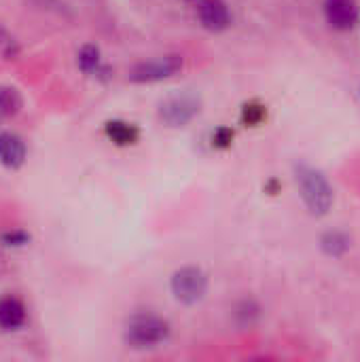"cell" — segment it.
I'll use <instances>...</instances> for the list:
<instances>
[{
	"instance_id": "3957f363",
	"label": "cell",
	"mask_w": 360,
	"mask_h": 362,
	"mask_svg": "<svg viewBox=\"0 0 360 362\" xmlns=\"http://www.w3.org/2000/svg\"><path fill=\"white\" fill-rule=\"evenodd\" d=\"M206 286H208L206 276L195 267H185V269L176 272L172 278V293L182 303L199 301L206 293Z\"/></svg>"
},
{
	"instance_id": "30bf717a",
	"label": "cell",
	"mask_w": 360,
	"mask_h": 362,
	"mask_svg": "<svg viewBox=\"0 0 360 362\" xmlns=\"http://www.w3.org/2000/svg\"><path fill=\"white\" fill-rule=\"evenodd\" d=\"M106 134L112 142L117 144H134L138 140V129L129 123H121V121H112L106 125Z\"/></svg>"
},
{
	"instance_id": "4fadbf2b",
	"label": "cell",
	"mask_w": 360,
	"mask_h": 362,
	"mask_svg": "<svg viewBox=\"0 0 360 362\" xmlns=\"http://www.w3.org/2000/svg\"><path fill=\"white\" fill-rule=\"evenodd\" d=\"M242 119L248 123V125H257L265 119V108L259 106V104H248L244 106V112H242Z\"/></svg>"
},
{
	"instance_id": "277c9868",
	"label": "cell",
	"mask_w": 360,
	"mask_h": 362,
	"mask_svg": "<svg viewBox=\"0 0 360 362\" xmlns=\"http://www.w3.org/2000/svg\"><path fill=\"white\" fill-rule=\"evenodd\" d=\"M182 68V57L180 55H163L151 62H142L132 70V81L136 83H153V81H161L168 78L172 74H176Z\"/></svg>"
},
{
	"instance_id": "9c48e42d",
	"label": "cell",
	"mask_w": 360,
	"mask_h": 362,
	"mask_svg": "<svg viewBox=\"0 0 360 362\" xmlns=\"http://www.w3.org/2000/svg\"><path fill=\"white\" fill-rule=\"evenodd\" d=\"M23 157H25L23 142L13 134H2L0 136V161L8 168H17L23 163Z\"/></svg>"
},
{
	"instance_id": "7a4b0ae2",
	"label": "cell",
	"mask_w": 360,
	"mask_h": 362,
	"mask_svg": "<svg viewBox=\"0 0 360 362\" xmlns=\"http://www.w3.org/2000/svg\"><path fill=\"white\" fill-rule=\"evenodd\" d=\"M127 341L134 348H153L168 339L170 325L157 316H136L127 325Z\"/></svg>"
},
{
	"instance_id": "9a60e30c",
	"label": "cell",
	"mask_w": 360,
	"mask_h": 362,
	"mask_svg": "<svg viewBox=\"0 0 360 362\" xmlns=\"http://www.w3.org/2000/svg\"><path fill=\"white\" fill-rule=\"evenodd\" d=\"M212 140H214V144H216V146H227V144L233 140V132L223 127V129H219V132L214 134V138H212Z\"/></svg>"
},
{
	"instance_id": "6da1fadb",
	"label": "cell",
	"mask_w": 360,
	"mask_h": 362,
	"mask_svg": "<svg viewBox=\"0 0 360 362\" xmlns=\"http://www.w3.org/2000/svg\"><path fill=\"white\" fill-rule=\"evenodd\" d=\"M297 182L301 189V195L308 204V208L314 214H325L331 204H333V191L329 187V182L325 180V176L312 168L301 165L297 170Z\"/></svg>"
},
{
	"instance_id": "8992f818",
	"label": "cell",
	"mask_w": 360,
	"mask_h": 362,
	"mask_svg": "<svg viewBox=\"0 0 360 362\" xmlns=\"http://www.w3.org/2000/svg\"><path fill=\"white\" fill-rule=\"evenodd\" d=\"M325 17L337 30H350L359 17V4L356 0H327Z\"/></svg>"
},
{
	"instance_id": "ba28073f",
	"label": "cell",
	"mask_w": 360,
	"mask_h": 362,
	"mask_svg": "<svg viewBox=\"0 0 360 362\" xmlns=\"http://www.w3.org/2000/svg\"><path fill=\"white\" fill-rule=\"evenodd\" d=\"M25 322V308L15 297L0 299V329L15 331Z\"/></svg>"
},
{
	"instance_id": "5bb4252c",
	"label": "cell",
	"mask_w": 360,
	"mask_h": 362,
	"mask_svg": "<svg viewBox=\"0 0 360 362\" xmlns=\"http://www.w3.org/2000/svg\"><path fill=\"white\" fill-rule=\"evenodd\" d=\"M325 242H331L333 246H327L333 255H339V252H344L346 248H348V240L346 238H342L339 233H333V235H329Z\"/></svg>"
},
{
	"instance_id": "8fae6325",
	"label": "cell",
	"mask_w": 360,
	"mask_h": 362,
	"mask_svg": "<svg viewBox=\"0 0 360 362\" xmlns=\"http://www.w3.org/2000/svg\"><path fill=\"white\" fill-rule=\"evenodd\" d=\"M21 108V98L15 89L0 85V117H13Z\"/></svg>"
},
{
	"instance_id": "5b68a950",
	"label": "cell",
	"mask_w": 360,
	"mask_h": 362,
	"mask_svg": "<svg viewBox=\"0 0 360 362\" xmlns=\"http://www.w3.org/2000/svg\"><path fill=\"white\" fill-rule=\"evenodd\" d=\"M199 110V104L197 100L189 98V95H182V98H172L168 102L161 104V119L168 123V125H185L189 123Z\"/></svg>"
},
{
	"instance_id": "52a82bcc",
	"label": "cell",
	"mask_w": 360,
	"mask_h": 362,
	"mask_svg": "<svg viewBox=\"0 0 360 362\" xmlns=\"http://www.w3.org/2000/svg\"><path fill=\"white\" fill-rule=\"evenodd\" d=\"M197 15H199L202 25L206 30H212V32H221V30H225L231 23L229 6L223 0H204L199 4Z\"/></svg>"
},
{
	"instance_id": "7c38bea8",
	"label": "cell",
	"mask_w": 360,
	"mask_h": 362,
	"mask_svg": "<svg viewBox=\"0 0 360 362\" xmlns=\"http://www.w3.org/2000/svg\"><path fill=\"white\" fill-rule=\"evenodd\" d=\"M98 64H100V51H98L93 45L83 47L81 53H79V66H81L85 72H91V70L98 68Z\"/></svg>"
}]
</instances>
